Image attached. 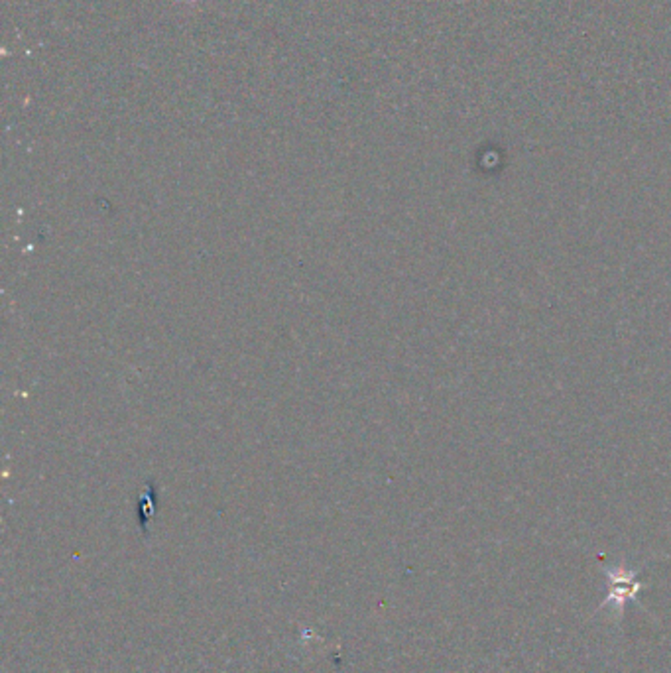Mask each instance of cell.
<instances>
[{
  "instance_id": "obj_1",
  "label": "cell",
  "mask_w": 671,
  "mask_h": 673,
  "mask_svg": "<svg viewBox=\"0 0 671 673\" xmlns=\"http://www.w3.org/2000/svg\"><path fill=\"white\" fill-rule=\"evenodd\" d=\"M610 577V591L604 604H614L616 609H622L628 600H632L638 595L642 585L636 581L634 573L628 571H618V573H609Z\"/></svg>"
}]
</instances>
